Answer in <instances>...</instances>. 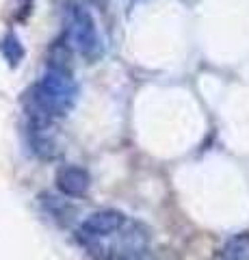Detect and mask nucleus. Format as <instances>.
Returning <instances> with one entry per match:
<instances>
[{"mask_svg":"<svg viewBox=\"0 0 249 260\" xmlns=\"http://www.w3.org/2000/svg\"><path fill=\"white\" fill-rule=\"evenodd\" d=\"M76 239L93 260H152L148 232L113 208L87 217Z\"/></svg>","mask_w":249,"mask_h":260,"instance_id":"obj_1","label":"nucleus"},{"mask_svg":"<svg viewBox=\"0 0 249 260\" xmlns=\"http://www.w3.org/2000/svg\"><path fill=\"white\" fill-rule=\"evenodd\" d=\"M63 39L67 42L72 50H76L80 56H85L89 63L98 61L102 56V39L98 26H95L93 15L85 5L78 0H65L63 3Z\"/></svg>","mask_w":249,"mask_h":260,"instance_id":"obj_3","label":"nucleus"},{"mask_svg":"<svg viewBox=\"0 0 249 260\" xmlns=\"http://www.w3.org/2000/svg\"><path fill=\"white\" fill-rule=\"evenodd\" d=\"M57 186L63 195H69V198H80L89 191L91 186V178L89 172L83 167L76 165H65L57 172Z\"/></svg>","mask_w":249,"mask_h":260,"instance_id":"obj_4","label":"nucleus"},{"mask_svg":"<svg viewBox=\"0 0 249 260\" xmlns=\"http://www.w3.org/2000/svg\"><path fill=\"white\" fill-rule=\"evenodd\" d=\"M217 260H249V237L240 234V237L230 239L217 254Z\"/></svg>","mask_w":249,"mask_h":260,"instance_id":"obj_6","label":"nucleus"},{"mask_svg":"<svg viewBox=\"0 0 249 260\" xmlns=\"http://www.w3.org/2000/svg\"><path fill=\"white\" fill-rule=\"evenodd\" d=\"M0 54L5 56V61L9 63V68H18L24 59V46L20 44V37L15 32H7L5 37H0Z\"/></svg>","mask_w":249,"mask_h":260,"instance_id":"obj_5","label":"nucleus"},{"mask_svg":"<svg viewBox=\"0 0 249 260\" xmlns=\"http://www.w3.org/2000/svg\"><path fill=\"white\" fill-rule=\"evenodd\" d=\"M89 3H93V5H106V0H89Z\"/></svg>","mask_w":249,"mask_h":260,"instance_id":"obj_7","label":"nucleus"},{"mask_svg":"<svg viewBox=\"0 0 249 260\" xmlns=\"http://www.w3.org/2000/svg\"><path fill=\"white\" fill-rule=\"evenodd\" d=\"M67 42H57L52 46L48 65L42 78L24 93V107L28 119L57 121L72 113L78 100V85L72 76Z\"/></svg>","mask_w":249,"mask_h":260,"instance_id":"obj_2","label":"nucleus"}]
</instances>
